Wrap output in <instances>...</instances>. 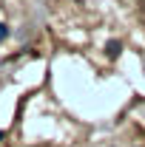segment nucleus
<instances>
[{
	"instance_id": "obj_1",
	"label": "nucleus",
	"mask_w": 145,
	"mask_h": 147,
	"mask_svg": "<svg viewBox=\"0 0 145 147\" xmlns=\"http://www.w3.org/2000/svg\"><path fill=\"white\" fill-rule=\"evenodd\" d=\"M3 37H6V26H0V40H3Z\"/></svg>"
}]
</instances>
